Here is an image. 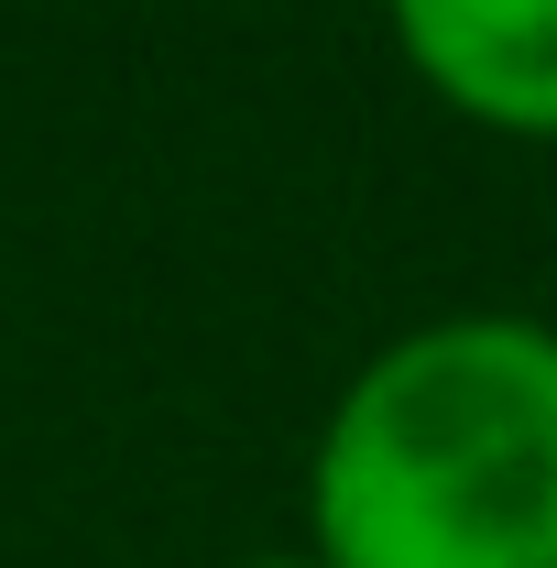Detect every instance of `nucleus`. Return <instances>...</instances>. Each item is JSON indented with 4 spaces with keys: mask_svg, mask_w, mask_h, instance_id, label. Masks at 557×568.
I'll return each mask as SVG.
<instances>
[{
    "mask_svg": "<svg viewBox=\"0 0 557 568\" xmlns=\"http://www.w3.org/2000/svg\"><path fill=\"white\" fill-rule=\"evenodd\" d=\"M328 568H557V317L437 306L372 339L306 437Z\"/></svg>",
    "mask_w": 557,
    "mask_h": 568,
    "instance_id": "f257e3e1",
    "label": "nucleus"
},
{
    "mask_svg": "<svg viewBox=\"0 0 557 568\" xmlns=\"http://www.w3.org/2000/svg\"><path fill=\"white\" fill-rule=\"evenodd\" d=\"M394 67L492 142L557 153V0H372Z\"/></svg>",
    "mask_w": 557,
    "mask_h": 568,
    "instance_id": "f03ea898",
    "label": "nucleus"
},
{
    "mask_svg": "<svg viewBox=\"0 0 557 568\" xmlns=\"http://www.w3.org/2000/svg\"><path fill=\"white\" fill-rule=\"evenodd\" d=\"M230 568H328V558H317V547L295 536V547H252V558H230Z\"/></svg>",
    "mask_w": 557,
    "mask_h": 568,
    "instance_id": "7ed1b4c3",
    "label": "nucleus"
}]
</instances>
